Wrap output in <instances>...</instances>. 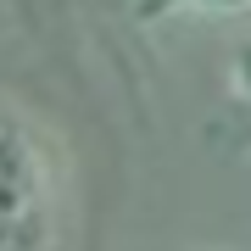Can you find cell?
I'll list each match as a JSON object with an SVG mask.
<instances>
[{
  "instance_id": "2",
  "label": "cell",
  "mask_w": 251,
  "mask_h": 251,
  "mask_svg": "<svg viewBox=\"0 0 251 251\" xmlns=\"http://www.w3.org/2000/svg\"><path fill=\"white\" fill-rule=\"evenodd\" d=\"M162 6H179V11H246L251 0H162Z\"/></svg>"
},
{
  "instance_id": "1",
  "label": "cell",
  "mask_w": 251,
  "mask_h": 251,
  "mask_svg": "<svg viewBox=\"0 0 251 251\" xmlns=\"http://www.w3.org/2000/svg\"><path fill=\"white\" fill-rule=\"evenodd\" d=\"M50 224V173L45 151L23 123L0 117V251H28Z\"/></svg>"
},
{
  "instance_id": "3",
  "label": "cell",
  "mask_w": 251,
  "mask_h": 251,
  "mask_svg": "<svg viewBox=\"0 0 251 251\" xmlns=\"http://www.w3.org/2000/svg\"><path fill=\"white\" fill-rule=\"evenodd\" d=\"M234 95H240L246 106H251V45L234 56Z\"/></svg>"
}]
</instances>
